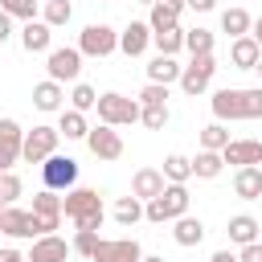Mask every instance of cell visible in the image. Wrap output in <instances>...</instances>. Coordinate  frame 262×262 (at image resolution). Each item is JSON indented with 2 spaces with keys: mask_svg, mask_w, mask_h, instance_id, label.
Wrapping results in <instances>:
<instances>
[{
  "mask_svg": "<svg viewBox=\"0 0 262 262\" xmlns=\"http://www.w3.org/2000/svg\"><path fill=\"white\" fill-rule=\"evenodd\" d=\"M213 115L217 123H233V119H262V86H246V90H217L213 94Z\"/></svg>",
  "mask_w": 262,
  "mask_h": 262,
  "instance_id": "obj_1",
  "label": "cell"
},
{
  "mask_svg": "<svg viewBox=\"0 0 262 262\" xmlns=\"http://www.w3.org/2000/svg\"><path fill=\"white\" fill-rule=\"evenodd\" d=\"M61 213L74 221V229H98L102 225V196H98V188H70L61 196Z\"/></svg>",
  "mask_w": 262,
  "mask_h": 262,
  "instance_id": "obj_2",
  "label": "cell"
},
{
  "mask_svg": "<svg viewBox=\"0 0 262 262\" xmlns=\"http://www.w3.org/2000/svg\"><path fill=\"white\" fill-rule=\"evenodd\" d=\"M188 201H192V196H188V188H184V184H168L156 201H147V205H143V217H147L151 225L176 221V217H184V213H188Z\"/></svg>",
  "mask_w": 262,
  "mask_h": 262,
  "instance_id": "obj_3",
  "label": "cell"
},
{
  "mask_svg": "<svg viewBox=\"0 0 262 262\" xmlns=\"http://www.w3.org/2000/svg\"><path fill=\"white\" fill-rule=\"evenodd\" d=\"M98 123H106V127H131V123H139V98H127V94H115V90H106V94H98Z\"/></svg>",
  "mask_w": 262,
  "mask_h": 262,
  "instance_id": "obj_4",
  "label": "cell"
},
{
  "mask_svg": "<svg viewBox=\"0 0 262 262\" xmlns=\"http://www.w3.org/2000/svg\"><path fill=\"white\" fill-rule=\"evenodd\" d=\"M41 180H45V188H53V192H70V188H78V160L53 151V156L41 164Z\"/></svg>",
  "mask_w": 262,
  "mask_h": 262,
  "instance_id": "obj_5",
  "label": "cell"
},
{
  "mask_svg": "<svg viewBox=\"0 0 262 262\" xmlns=\"http://www.w3.org/2000/svg\"><path fill=\"white\" fill-rule=\"evenodd\" d=\"M57 139H61V131L57 127H33V131H25V147H20V160L25 164H45L53 151H57Z\"/></svg>",
  "mask_w": 262,
  "mask_h": 262,
  "instance_id": "obj_6",
  "label": "cell"
},
{
  "mask_svg": "<svg viewBox=\"0 0 262 262\" xmlns=\"http://www.w3.org/2000/svg\"><path fill=\"white\" fill-rule=\"evenodd\" d=\"M78 49H82V57H111L119 49V33L111 25H86L78 37Z\"/></svg>",
  "mask_w": 262,
  "mask_h": 262,
  "instance_id": "obj_7",
  "label": "cell"
},
{
  "mask_svg": "<svg viewBox=\"0 0 262 262\" xmlns=\"http://www.w3.org/2000/svg\"><path fill=\"white\" fill-rule=\"evenodd\" d=\"M90 262H143V250L135 237H98Z\"/></svg>",
  "mask_w": 262,
  "mask_h": 262,
  "instance_id": "obj_8",
  "label": "cell"
},
{
  "mask_svg": "<svg viewBox=\"0 0 262 262\" xmlns=\"http://www.w3.org/2000/svg\"><path fill=\"white\" fill-rule=\"evenodd\" d=\"M213 74H217V57H213V53H205V57H192V61L184 66V74H180V90L196 98V94H205V90H209Z\"/></svg>",
  "mask_w": 262,
  "mask_h": 262,
  "instance_id": "obj_9",
  "label": "cell"
},
{
  "mask_svg": "<svg viewBox=\"0 0 262 262\" xmlns=\"http://www.w3.org/2000/svg\"><path fill=\"white\" fill-rule=\"evenodd\" d=\"M45 70H49L53 82H78V74H82V49H74V45H66V49H49Z\"/></svg>",
  "mask_w": 262,
  "mask_h": 262,
  "instance_id": "obj_10",
  "label": "cell"
},
{
  "mask_svg": "<svg viewBox=\"0 0 262 262\" xmlns=\"http://www.w3.org/2000/svg\"><path fill=\"white\" fill-rule=\"evenodd\" d=\"M0 233H8V237H33V242L45 237V233H41V221H37L29 209H12V205H8L4 217H0Z\"/></svg>",
  "mask_w": 262,
  "mask_h": 262,
  "instance_id": "obj_11",
  "label": "cell"
},
{
  "mask_svg": "<svg viewBox=\"0 0 262 262\" xmlns=\"http://www.w3.org/2000/svg\"><path fill=\"white\" fill-rule=\"evenodd\" d=\"M86 147H90L98 160H119V156H123V135H119L115 127L98 123V127H90V135H86Z\"/></svg>",
  "mask_w": 262,
  "mask_h": 262,
  "instance_id": "obj_12",
  "label": "cell"
},
{
  "mask_svg": "<svg viewBox=\"0 0 262 262\" xmlns=\"http://www.w3.org/2000/svg\"><path fill=\"white\" fill-rule=\"evenodd\" d=\"M37 221H41V233H53L57 225H61V196L53 192V188H41L37 196H33V209H29Z\"/></svg>",
  "mask_w": 262,
  "mask_h": 262,
  "instance_id": "obj_13",
  "label": "cell"
},
{
  "mask_svg": "<svg viewBox=\"0 0 262 262\" xmlns=\"http://www.w3.org/2000/svg\"><path fill=\"white\" fill-rule=\"evenodd\" d=\"M74 254V246H66V237H57V233H45V237H37L33 242V250H29V262H66Z\"/></svg>",
  "mask_w": 262,
  "mask_h": 262,
  "instance_id": "obj_14",
  "label": "cell"
},
{
  "mask_svg": "<svg viewBox=\"0 0 262 262\" xmlns=\"http://www.w3.org/2000/svg\"><path fill=\"white\" fill-rule=\"evenodd\" d=\"M225 164H237V168H254L262 164V143L258 139H229V147L221 151Z\"/></svg>",
  "mask_w": 262,
  "mask_h": 262,
  "instance_id": "obj_15",
  "label": "cell"
},
{
  "mask_svg": "<svg viewBox=\"0 0 262 262\" xmlns=\"http://www.w3.org/2000/svg\"><path fill=\"white\" fill-rule=\"evenodd\" d=\"M164 188H168V184H164V172H160V168H139V172L131 176V196H139V201H156Z\"/></svg>",
  "mask_w": 262,
  "mask_h": 262,
  "instance_id": "obj_16",
  "label": "cell"
},
{
  "mask_svg": "<svg viewBox=\"0 0 262 262\" xmlns=\"http://www.w3.org/2000/svg\"><path fill=\"white\" fill-rule=\"evenodd\" d=\"M180 12H184V0H160V4H151L147 29H151V33H168V29H176Z\"/></svg>",
  "mask_w": 262,
  "mask_h": 262,
  "instance_id": "obj_17",
  "label": "cell"
},
{
  "mask_svg": "<svg viewBox=\"0 0 262 262\" xmlns=\"http://www.w3.org/2000/svg\"><path fill=\"white\" fill-rule=\"evenodd\" d=\"M20 147H25V131L16 119H0V156L8 160V168L20 160Z\"/></svg>",
  "mask_w": 262,
  "mask_h": 262,
  "instance_id": "obj_18",
  "label": "cell"
},
{
  "mask_svg": "<svg viewBox=\"0 0 262 262\" xmlns=\"http://www.w3.org/2000/svg\"><path fill=\"white\" fill-rule=\"evenodd\" d=\"M20 45H25L29 53H49V49H53V29H49L45 20H29V25L20 29Z\"/></svg>",
  "mask_w": 262,
  "mask_h": 262,
  "instance_id": "obj_19",
  "label": "cell"
},
{
  "mask_svg": "<svg viewBox=\"0 0 262 262\" xmlns=\"http://www.w3.org/2000/svg\"><path fill=\"white\" fill-rule=\"evenodd\" d=\"M147 45H151V29H147L143 20H131V25L119 33V49H123L127 57H139Z\"/></svg>",
  "mask_w": 262,
  "mask_h": 262,
  "instance_id": "obj_20",
  "label": "cell"
},
{
  "mask_svg": "<svg viewBox=\"0 0 262 262\" xmlns=\"http://www.w3.org/2000/svg\"><path fill=\"white\" fill-rule=\"evenodd\" d=\"M172 237H176V246H184V250H188V246H201V242H205V221L184 213V217L172 221Z\"/></svg>",
  "mask_w": 262,
  "mask_h": 262,
  "instance_id": "obj_21",
  "label": "cell"
},
{
  "mask_svg": "<svg viewBox=\"0 0 262 262\" xmlns=\"http://www.w3.org/2000/svg\"><path fill=\"white\" fill-rule=\"evenodd\" d=\"M180 74H184V66H176V57H164V53H156V57L147 61V82L172 86V82H180Z\"/></svg>",
  "mask_w": 262,
  "mask_h": 262,
  "instance_id": "obj_22",
  "label": "cell"
},
{
  "mask_svg": "<svg viewBox=\"0 0 262 262\" xmlns=\"http://www.w3.org/2000/svg\"><path fill=\"white\" fill-rule=\"evenodd\" d=\"M233 192L242 196V201H258L262 196V168L254 164V168H237L233 172Z\"/></svg>",
  "mask_w": 262,
  "mask_h": 262,
  "instance_id": "obj_23",
  "label": "cell"
},
{
  "mask_svg": "<svg viewBox=\"0 0 262 262\" xmlns=\"http://www.w3.org/2000/svg\"><path fill=\"white\" fill-rule=\"evenodd\" d=\"M61 98H66V90H61V82H53V78H45V82L33 86V106H37V111H61Z\"/></svg>",
  "mask_w": 262,
  "mask_h": 262,
  "instance_id": "obj_24",
  "label": "cell"
},
{
  "mask_svg": "<svg viewBox=\"0 0 262 262\" xmlns=\"http://www.w3.org/2000/svg\"><path fill=\"white\" fill-rule=\"evenodd\" d=\"M229 242H237V246L262 242V225H258L250 213H237V217H229Z\"/></svg>",
  "mask_w": 262,
  "mask_h": 262,
  "instance_id": "obj_25",
  "label": "cell"
},
{
  "mask_svg": "<svg viewBox=\"0 0 262 262\" xmlns=\"http://www.w3.org/2000/svg\"><path fill=\"white\" fill-rule=\"evenodd\" d=\"M258 57H262V49H258V41H254V37H237V41L229 45V61H233L237 70H254V66H258Z\"/></svg>",
  "mask_w": 262,
  "mask_h": 262,
  "instance_id": "obj_26",
  "label": "cell"
},
{
  "mask_svg": "<svg viewBox=\"0 0 262 262\" xmlns=\"http://www.w3.org/2000/svg\"><path fill=\"white\" fill-rule=\"evenodd\" d=\"M250 25H254V16H250L246 8H225V12H221V33H229L233 41H237V37H250Z\"/></svg>",
  "mask_w": 262,
  "mask_h": 262,
  "instance_id": "obj_27",
  "label": "cell"
},
{
  "mask_svg": "<svg viewBox=\"0 0 262 262\" xmlns=\"http://www.w3.org/2000/svg\"><path fill=\"white\" fill-rule=\"evenodd\" d=\"M160 172H164V180H168V184H188V180H192V160H188V156H180V151H172V156L164 160V168H160Z\"/></svg>",
  "mask_w": 262,
  "mask_h": 262,
  "instance_id": "obj_28",
  "label": "cell"
},
{
  "mask_svg": "<svg viewBox=\"0 0 262 262\" xmlns=\"http://www.w3.org/2000/svg\"><path fill=\"white\" fill-rule=\"evenodd\" d=\"M57 131L66 135V139H86L90 135V123H86V115L82 111H61V119H57Z\"/></svg>",
  "mask_w": 262,
  "mask_h": 262,
  "instance_id": "obj_29",
  "label": "cell"
},
{
  "mask_svg": "<svg viewBox=\"0 0 262 262\" xmlns=\"http://www.w3.org/2000/svg\"><path fill=\"white\" fill-rule=\"evenodd\" d=\"M221 168H225L221 151H196V160H192V176L196 180H213V176H221Z\"/></svg>",
  "mask_w": 262,
  "mask_h": 262,
  "instance_id": "obj_30",
  "label": "cell"
},
{
  "mask_svg": "<svg viewBox=\"0 0 262 262\" xmlns=\"http://www.w3.org/2000/svg\"><path fill=\"white\" fill-rule=\"evenodd\" d=\"M41 12H45L41 20H45L49 29H61V25H70V16H74V4H70V0H45V8H41Z\"/></svg>",
  "mask_w": 262,
  "mask_h": 262,
  "instance_id": "obj_31",
  "label": "cell"
},
{
  "mask_svg": "<svg viewBox=\"0 0 262 262\" xmlns=\"http://www.w3.org/2000/svg\"><path fill=\"white\" fill-rule=\"evenodd\" d=\"M151 45H156L164 57H176V53L184 49V29L176 25V29H168V33H151Z\"/></svg>",
  "mask_w": 262,
  "mask_h": 262,
  "instance_id": "obj_32",
  "label": "cell"
},
{
  "mask_svg": "<svg viewBox=\"0 0 262 262\" xmlns=\"http://www.w3.org/2000/svg\"><path fill=\"white\" fill-rule=\"evenodd\" d=\"M184 49H188L192 57L213 53V33H209V29H201V25H196V29H188V33H184Z\"/></svg>",
  "mask_w": 262,
  "mask_h": 262,
  "instance_id": "obj_33",
  "label": "cell"
},
{
  "mask_svg": "<svg viewBox=\"0 0 262 262\" xmlns=\"http://www.w3.org/2000/svg\"><path fill=\"white\" fill-rule=\"evenodd\" d=\"M225 147H229V131L221 123H209L201 131V151H225Z\"/></svg>",
  "mask_w": 262,
  "mask_h": 262,
  "instance_id": "obj_34",
  "label": "cell"
},
{
  "mask_svg": "<svg viewBox=\"0 0 262 262\" xmlns=\"http://www.w3.org/2000/svg\"><path fill=\"white\" fill-rule=\"evenodd\" d=\"M115 221H119V225H135V221H143V201H139V196H123V201L115 205Z\"/></svg>",
  "mask_w": 262,
  "mask_h": 262,
  "instance_id": "obj_35",
  "label": "cell"
},
{
  "mask_svg": "<svg viewBox=\"0 0 262 262\" xmlns=\"http://www.w3.org/2000/svg\"><path fill=\"white\" fill-rule=\"evenodd\" d=\"M0 8H4L8 16H20V20L29 25V20H37V8H41V0H0Z\"/></svg>",
  "mask_w": 262,
  "mask_h": 262,
  "instance_id": "obj_36",
  "label": "cell"
},
{
  "mask_svg": "<svg viewBox=\"0 0 262 262\" xmlns=\"http://www.w3.org/2000/svg\"><path fill=\"white\" fill-rule=\"evenodd\" d=\"M70 102H74V111H94L98 106V94H94V86H86V82H78L74 90H70Z\"/></svg>",
  "mask_w": 262,
  "mask_h": 262,
  "instance_id": "obj_37",
  "label": "cell"
},
{
  "mask_svg": "<svg viewBox=\"0 0 262 262\" xmlns=\"http://www.w3.org/2000/svg\"><path fill=\"white\" fill-rule=\"evenodd\" d=\"M139 123H143L147 131H164V127H168V102H160V106H143V111H139Z\"/></svg>",
  "mask_w": 262,
  "mask_h": 262,
  "instance_id": "obj_38",
  "label": "cell"
},
{
  "mask_svg": "<svg viewBox=\"0 0 262 262\" xmlns=\"http://www.w3.org/2000/svg\"><path fill=\"white\" fill-rule=\"evenodd\" d=\"M70 246H74V254H82V258H90V254H94V246H98V229H78Z\"/></svg>",
  "mask_w": 262,
  "mask_h": 262,
  "instance_id": "obj_39",
  "label": "cell"
},
{
  "mask_svg": "<svg viewBox=\"0 0 262 262\" xmlns=\"http://www.w3.org/2000/svg\"><path fill=\"white\" fill-rule=\"evenodd\" d=\"M160 102H168V86H160V82H147V86L139 90V106H160Z\"/></svg>",
  "mask_w": 262,
  "mask_h": 262,
  "instance_id": "obj_40",
  "label": "cell"
},
{
  "mask_svg": "<svg viewBox=\"0 0 262 262\" xmlns=\"http://www.w3.org/2000/svg\"><path fill=\"white\" fill-rule=\"evenodd\" d=\"M16 196H20V176L4 172V176H0V201H4V205H12Z\"/></svg>",
  "mask_w": 262,
  "mask_h": 262,
  "instance_id": "obj_41",
  "label": "cell"
},
{
  "mask_svg": "<svg viewBox=\"0 0 262 262\" xmlns=\"http://www.w3.org/2000/svg\"><path fill=\"white\" fill-rule=\"evenodd\" d=\"M237 262H262V242H250V246H242Z\"/></svg>",
  "mask_w": 262,
  "mask_h": 262,
  "instance_id": "obj_42",
  "label": "cell"
},
{
  "mask_svg": "<svg viewBox=\"0 0 262 262\" xmlns=\"http://www.w3.org/2000/svg\"><path fill=\"white\" fill-rule=\"evenodd\" d=\"M8 37H12V16H8L4 8H0V45H4Z\"/></svg>",
  "mask_w": 262,
  "mask_h": 262,
  "instance_id": "obj_43",
  "label": "cell"
},
{
  "mask_svg": "<svg viewBox=\"0 0 262 262\" xmlns=\"http://www.w3.org/2000/svg\"><path fill=\"white\" fill-rule=\"evenodd\" d=\"M184 8H196V12H213L217 0H184Z\"/></svg>",
  "mask_w": 262,
  "mask_h": 262,
  "instance_id": "obj_44",
  "label": "cell"
},
{
  "mask_svg": "<svg viewBox=\"0 0 262 262\" xmlns=\"http://www.w3.org/2000/svg\"><path fill=\"white\" fill-rule=\"evenodd\" d=\"M0 262H29V258H25V254H16V250H8V246H4V250H0Z\"/></svg>",
  "mask_w": 262,
  "mask_h": 262,
  "instance_id": "obj_45",
  "label": "cell"
},
{
  "mask_svg": "<svg viewBox=\"0 0 262 262\" xmlns=\"http://www.w3.org/2000/svg\"><path fill=\"white\" fill-rule=\"evenodd\" d=\"M250 37H254V41H258V49H262V16L250 25Z\"/></svg>",
  "mask_w": 262,
  "mask_h": 262,
  "instance_id": "obj_46",
  "label": "cell"
},
{
  "mask_svg": "<svg viewBox=\"0 0 262 262\" xmlns=\"http://www.w3.org/2000/svg\"><path fill=\"white\" fill-rule=\"evenodd\" d=\"M209 262H237V254H229V250H217Z\"/></svg>",
  "mask_w": 262,
  "mask_h": 262,
  "instance_id": "obj_47",
  "label": "cell"
},
{
  "mask_svg": "<svg viewBox=\"0 0 262 262\" xmlns=\"http://www.w3.org/2000/svg\"><path fill=\"white\" fill-rule=\"evenodd\" d=\"M143 262H164V258H156V254H143Z\"/></svg>",
  "mask_w": 262,
  "mask_h": 262,
  "instance_id": "obj_48",
  "label": "cell"
},
{
  "mask_svg": "<svg viewBox=\"0 0 262 262\" xmlns=\"http://www.w3.org/2000/svg\"><path fill=\"white\" fill-rule=\"evenodd\" d=\"M254 70H258V78H262V57H258V66H254Z\"/></svg>",
  "mask_w": 262,
  "mask_h": 262,
  "instance_id": "obj_49",
  "label": "cell"
},
{
  "mask_svg": "<svg viewBox=\"0 0 262 262\" xmlns=\"http://www.w3.org/2000/svg\"><path fill=\"white\" fill-rule=\"evenodd\" d=\"M139 4H147V8H151V4H160V0H139Z\"/></svg>",
  "mask_w": 262,
  "mask_h": 262,
  "instance_id": "obj_50",
  "label": "cell"
},
{
  "mask_svg": "<svg viewBox=\"0 0 262 262\" xmlns=\"http://www.w3.org/2000/svg\"><path fill=\"white\" fill-rule=\"evenodd\" d=\"M4 209H8V205H4V201H0V217H4Z\"/></svg>",
  "mask_w": 262,
  "mask_h": 262,
  "instance_id": "obj_51",
  "label": "cell"
},
{
  "mask_svg": "<svg viewBox=\"0 0 262 262\" xmlns=\"http://www.w3.org/2000/svg\"><path fill=\"white\" fill-rule=\"evenodd\" d=\"M0 176H4V168H0Z\"/></svg>",
  "mask_w": 262,
  "mask_h": 262,
  "instance_id": "obj_52",
  "label": "cell"
},
{
  "mask_svg": "<svg viewBox=\"0 0 262 262\" xmlns=\"http://www.w3.org/2000/svg\"><path fill=\"white\" fill-rule=\"evenodd\" d=\"M0 66H4V61H0Z\"/></svg>",
  "mask_w": 262,
  "mask_h": 262,
  "instance_id": "obj_53",
  "label": "cell"
}]
</instances>
